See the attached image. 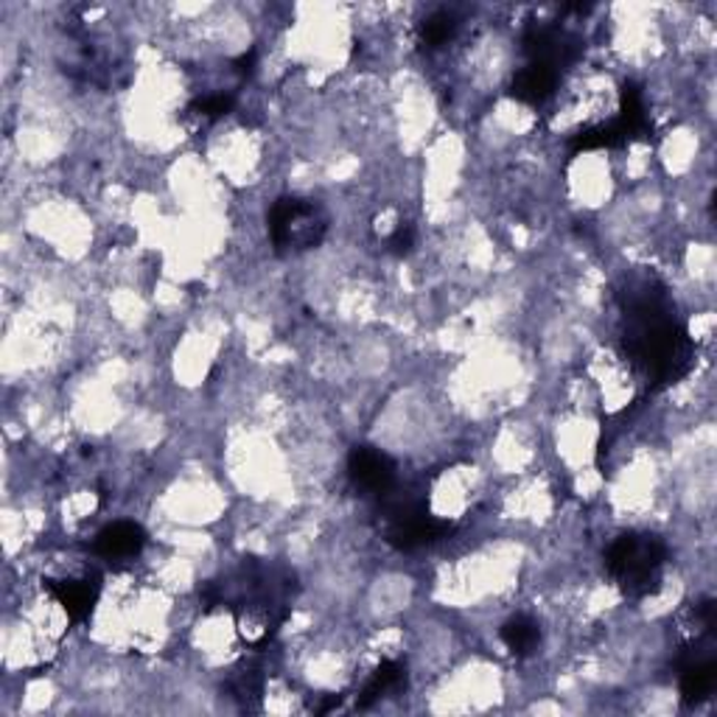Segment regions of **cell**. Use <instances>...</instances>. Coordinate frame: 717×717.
Segmentation results:
<instances>
[{"label":"cell","instance_id":"cell-1","mask_svg":"<svg viewBox=\"0 0 717 717\" xmlns=\"http://www.w3.org/2000/svg\"><path fill=\"white\" fill-rule=\"evenodd\" d=\"M625 315V354L653 387L676 385L693 370L695 345L676 320L667 289L653 275H636L619 291Z\"/></svg>","mask_w":717,"mask_h":717},{"label":"cell","instance_id":"cell-2","mask_svg":"<svg viewBox=\"0 0 717 717\" xmlns=\"http://www.w3.org/2000/svg\"><path fill=\"white\" fill-rule=\"evenodd\" d=\"M664 561H667V546L658 535L647 533L619 535L608 546V555H605V566H608L611 577L634 600L656 592L658 581H662Z\"/></svg>","mask_w":717,"mask_h":717},{"label":"cell","instance_id":"cell-3","mask_svg":"<svg viewBox=\"0 0 717 717\" xmlns=\"http://www.w3.org/2000/svg\"><path fill=\"white\" fill-rule=\"evenodd\" d=\"M269 238L278 253H306L328 236V214L320 202L280 196L269 208Z\"/></svg>","mask_w":717,"mask_h":717},{"label":"cell","instance_id":"cell-4","mask_svg":"<svg viewBox=\"0 0 717 717\" xmlns=\"http://www.w3.org/2000/svg\"><path fill=\"white\" fill-rule=\"evenodd\" d=\"M451 533V524L443 519L432 516L423 502H403L390 510V522H387V541L396 550H418V546L434 544Z\"/></svg>","mask_w":717,"mask_h":717},{"label":"cell","instance_id":"cell-5","mask_svg":"<svg viewBox=\"0 0 717 717\" xmlns=\"http://www.w3.org/2000/svg\"><path fill=\"white\" fill-rule=\"evenodd\" d=\"M524 54L530 62H541L561 73V68L572 65L581 57V40L561 25H530L524 34Z\"/></svg>","mask_w":717,"mask_h":717},{"label":"cell","instance_id":"cell-6","mask_svg":"<svg viewBox=\"0 0 717 717\" xmlns=\"http://www.w3.org/2000/svg\"><path fill=\"white\" fill-rule=\"evenodd\" d=\"M348 474L356 488L385 496L396 485V463L373 445H356L348 457Z\"/></svg>","mask_w":717,"mask_h":717},{"label":"cell","instance_id":"cell-7","mask_svg":"<svg viewBox=\"0 0 717 717\" xmlns=\"http://www.w3.org/2000/svg\"><path fill=\"white\" fill-rule=\"evenodd\" d=\"M717 684V662L711 653L695 656L687 653V662L682 664V698L687 706H698L715 693Z\"/></svg>","mask_w":717,"mask_h":717},{"label":"cell","instance_id":"cell-8","mask_svg":"<svg viewBox=\"0 0 717 717\" xmlns=\"http://www.w3.org/2000/svg\"><path fill=\"white\" fill-rule=\"evenodd\" d=\"M146 544V533L135 522H115L104 527L95 539V552L107 561H126V557L141 555Z\"/></svg>","mask_w":717,"mask_h":717},{"label":"cell","instance_id":"cell-9","mask_svg":"<svg viewBox=\"0 0 717 717\" xmlns=\"http://www.w3.org/2000/svg\"><path fill=\"white\" fill-rule=\"evenodd\" d=\"M561 73L552 71L550 65H541V62H527L522 71L513 76V84H510V95L519 99L522 104H544L552 93H555V84Z\"/></svg>","mask_w":717,"mask_h":717},{"label":"cell","instance_id":"cell-10","mask_svg":"<svg viewBox=\"0 0 717 717\" xmlns=\"http://www.w3.org/2000/svg\"><path fill=\"white\" fill-rule=\"evenodd\" d=\"M45 588L54 594V600L65 608L73 623H84L99 600V586L90 581H45Z\"/></svg>","mask_w":717,"mask_h":717},{"label":"cell","instance_id":"cell-11","mask_svg":"<svg viewBox=\"0 0 717 717\" xmlns=\"http://www.w3.org/2000/svg\"><path fill=\"white\" fill-rule=\"evenodd\" d=\"M407 684V667L401 662H385L373 670V676L368 678V684L362 687L359 698H356V706L359 709H370L379 698L390 695L392 689H401Z\"/></svg>","mask_w":717,"mask_h":717},{"label":"cell","instance_id":"cell-12","mask_svg":"<svg viewBox=\"0 0 717 717\" xmlns=\"http://www.w3.org/2000/svg\"><path fill=\"white\" fill-rule=\"evenodd\" d=\"M502 642L513 656H530L541 645V628L530 617H513L502 625Z\"/></svg>","mask_w":717,"mask_h":717},{"label":"cell","instance_id":"cell-13","mask_svg":"<svg viewBox=\"0 0 717 717\" xmlns=\"http://www.w3.org/2000/svg\"><path fill=\"white\" fill-rule=\"evenodd\" d=\"M628 141L631 137H628V132H625V126L614 119L611 124L588 126V130H581L577 135H572L570 146H572V152H588V148L623 146V143H628Z\"/></svg>","mask_w":717,"mask_h":717},{"label":"cell","instance_id":"cell-14","mask_svg":"<svg viewBox=\"0 0 717 717\" xmlns=\"http://www.w3.org/2000/svg\"><path fill=\"white\" fill-rule=\"evenodd\" d=\"M454 34L457 20L449 12H434L421 23V42L429 48H443Z\"/></svg>","mask_w":717,"mask_h":717},{"label":"cell","instance_id":"cell-15","mask_svg":"<svg viewBox=\"0 0 717 717\" xmlns=\"http://www.w3.org/2000/svg\"><path fill=\"white\" fill-rule=\"evenodd\" d=\"M264 693V678L258 670H244L238 673L236 682H233V695L242 700L244 709H258V700H262Z\"/></svg>","mask_w":717,"mask_h":717},{"label":"cell","instance_id":"cell-16","mask_svg":"<svg viewBox=\"0 0 717 717\" xmlns=\"http://www.w3.org/2000/svg\"><path fill=\"white\" fill-rule=\"evenodd\" d=\"M231 110H233V95L231 93L202 95V99H196L194 104H191V113L199 115V119H205V121L222 119V115H227Z\"/></svg>","mask_w":717,"mask_h":717},{"label":"cell","instance_id":"cell-17","mask_svg":"<svg viewBox=\"0 0 717 717\" xmlns=\"http://www.w3.org/2000/svg\"><path fill=\"white\" fill-rule=\"evenodd\" d=\"M412 244H416V231H412L409 225L396 227V233L387 238V247H390V253L396 255H407L409 249H412Z\"/></svg>","mask_w":717,"mask_h":717},{"label":"cell","instance_id":"cell-18","mask_svg":"<svg viewBox=\"0 0 717 717\" xmlns=\"http://www.w3.org/2000/svg\"><path fill=\"white\" fill-rule=\"evenodd\" d=\"M253 65H255V51H249V54H242L236 62H233L236 73H242V76H249V73H253Z\"/></svg>","mask_w":717,"mask_h":717},{"label":"cell","instance_id":"cell-19","mask_svg":"<svg viewBox=\"0 0 717 717\" xmlns=\"http://www.w3.org/2000/svg\"><path fill=\"white\" fill-rule=\"evenodd\" d=\"M339 706H342V695H328L320 706H315V711L317 715H328V711L339 709Z\"/></svg>","mask_w":717,"mask_h":717}]
</instances>
